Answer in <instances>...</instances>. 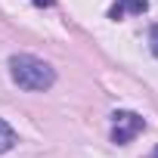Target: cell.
<instances>
[{"instance_id": "cell-1", "label": "cell", "mask_w": 158, "mask_h": 158, "mask_svg": "<svg viewBox=\"0 0 158 158\" xmlns=\"http://www.w3.org/2000/svg\"><path fill=\"white\" fill-rule=\"evenodd\" d=\"M10 74L22 90H50L56 81L53 65L37 56H28V53H19L10 59Z\"/></svg>"}, {"instance_id": "cell-2", "label": "cell", "mask_w": 158, "mask_h": 158, "mask_svg": "<svg viewBox=\"0 0 158 158\" xmlns=\"http://www.w3.org/2000/svg\"><path fill=\"white\" fill-rule=\"evenodd\" d=\"M143 130H146L143 115H136V112H115V115H112V143L127 146V143L136 139Z\"/></svg>"}, {"instance_id": "cell-3", "label": "cell", "mask_w": 158, "mask_h": 158, "mask_svg": "<svg viewBox=\"0 0 158 158\" xmlns=\"http://www.w3.org/2000/svg\"><path fill=\"white\" fill-rule=\"evenodd\" d=\"M146 10H149V3H146V0H115V3H112V10H109V19L121 22L127 13H133V16H143Z\"/></svg>"}, {"instance_id": "cell-4", "label": "cell", "mask_w": 158, "mask_h": 158, "mask_svg": "<svg viewBox=\"0 0 158 158\" xmlns=\"http://www.w3.org/2000/svg\"><path fill=\"white\" fill-rule=\"evenodd\" d=\"M16 146V130L3 121V118H0V155H3V152H10Z\"/></svg>"}, {"instance_id": "cell-5", "label": "cell", "mask_w": 158, "mask_h": 158, "mask_svg": "<svg viewBox=\"0 0 158 158\" xmlns=\"http://www.w3.org/2000/svg\"><path fill=\"white\" fill-rule=\"evenodd\" d=\"M149 47H152V56L158 59V25H152V31H149Z\"/></svg>"}, {"instance_id": "cell-6", "label": "cell", "mask_w": 158, "mask_h": 158, "mask_svg": "<svg viewBox=\"0 0 158 158\" xmlns=\"http://www.w3.org/2000/svg\"><path fill=\"white\" fill-rule=\"evenodd\" d=\"M34 6H53V0H31Z\"/></svg>"}, {"instance_id": "cell-7", "label": "cell", "mask_w": 158, "mask_h": 158, "mask_svg": "<svg viewBox=\"0 0 158 158\" xmlns=\"http://www.w3.org/2000/svg\"><path fill=\"white\" fill-rule=\"evenodd\" d=\"M152 158H158V149H155V152H152Z\"/></svg>"}]
</instances>
